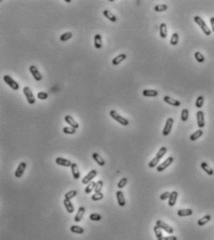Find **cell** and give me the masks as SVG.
<instances>
[{"mask_svg":"<svg viewBox=\"0 0 214 240\" xmlns=\"http://www.w3.org/2000/svg\"><path fill=\"white\" fill-rule=\"evenodd\" d=\"M194 21H195V23H197L198 26L200 27L202 32L204 33L206 35H210V34H211V31H210V29L208 27V25L206 24L205 21L202 20V18H200L199 16H195L194 17Z\"/></svg>","mask_w":214,"mask_h":240,"instance_id":"6da1fadb","label":"cell"},{"mask_svg":"<svg viewBox=\"0 0 214 240\" xmlns=\"http://www.w3.org/2000/svg\"><path fill=\"white\" fill-rule=\"evenodd\" d=\"M110 115H111V117H113L117 122L120 123L122 126H128L129 124V122L128 119L125 118V117H123V116H121L119 114H117V113L115 112V110L110 111Z\"/></svg>","mask_w":214,"mask_h":240,"instance_id":"7a4b0ae2","label":"cell"},{"mask_svg":"<svg viewBox=\"0 0 214 240\" xmlns=\"http://www.w3.org/2000/svg\"><path fill=\"white\" fill-rule=\"evenodd\" d=\"M3 80H4V82L6 83V84L9 85L12 89H14V90L19 89V84H18V83L11 77V76L6 75L3 76Z\"/></svg>","mask_w":214,"mask_h":240,"instance_id":"3957f363","label":"cell"},{"mask_svg":"<svg viewBox=\"0 0 214 240\" xmlns=\"http://www.w3.org/2000/svg\"><path fill=\"white\" fill-rule=\"evenodd\" d=\"M23 93H24L25 98H26V100H27L29 104H34L35 103V96H34V94H33L32 90H31L30 88H29V87H24V88H23Z\"/></svg>","mask_w":214,"mask_h":240,"instance_id":"277c9868","label":"cell"},{"mask_svg":"<svg viewBox=\"0 0 214 240\" xmlns=\"http://www.w3.org/2000/svg\"><path fill=\"white\" fill-rule=\"evenodd\" d=\"M174 161V158L172 157V156H169V157H168L164 162L162 163V164H160L159 166L157 167V170L158 172H161L163 171V170H165L168 167H169L170 165L172 164V162Z\"/></svg>","mask_w":214,"mask_h":240,"instance_id":"5b68a950","label":"cell"},{"mask_svg":"<svg viewBox=\"0 0 214 240\" xmlns=\"http://www.w3.org/2000/svg\"><path fill=\"white\" fill-rule=\"evenodd\" d=\"M173 122H174V120L171 117H169V118L167 119L165 127H164V129H163V132H162L163 136L167 137L170 133V131H171V129H172V126H173Z\"/></svg>","mask_w":214,"mask_h":240,"instance_id":"8992f818","label":"cell"},{"mask_svg":"<svg viewBox=\"0 0 214 240\" xmlns=\"http://www.w3.org/2000/svg\"><path fill=\"white\" fill-rule=\"evenodd\" d=\"M97 176V170L95 169H92V170H90V171L87 174V175L83 178V180H82V183L83 184H89V183H91L92 180L94 179Z\"/></svg>","mask_w":214,"mask_h":240,"instance_id":"52a82bcc","label":"cell"},{"mask_svg":"<svg viewBox=\"0 0 214 240\" xmlns=\"http://www.w3.org/2000/svg\"><path fill=\"white\" fill-rule=\"evenodd\" d=\"M155 225H157V226L159 228H161L162 230L166 231L168 234H173V228L171 226H169V225H168L167 223H165L163 221H160V220L157 221V224Z\"/></svg>","mask_w":214,"mask_h":240,"instance_id":"ba28073f","label":"cell"},{"mask_svg":"<svg viewBox=\"0 0 214 240\" xmlns=\"http://www.w3.org/2000/svg\"><path fill=\"white\" fill-rule=\"evenodd\" d=\"M29 71H30V73L32 74L33 77L37 80V81H40V80L42 79L41 74L39 73V71L37 70V68L35 67V65H31V66L29 67Z\"/></svg>","mask_w":214,"mask_h":240,"instance_id":"9c48e42d","label":"cell"},{"mask_svg":"<svg viewBox=\"0 0 214 240\" xmlns=\"http://www.w3.org/2000/svg\"><path fill=\"white\" fill-rule=\"evenodd\" d=\"M197 121L199 129H203L205 127V119H204V113L199 110L197 113Z\"/></svg>","mask_w":214,"mask_h":240,"instance_id":"30bf717a","label":"cell"},{"mask_svg":"<svg viewBox=\"0 0 214 240\" xmlns=\"http://www.w3.org/2000/svg\"><path fill=\"white\" fill-rule=\"evenodd\" d=\"M55 162H56L57 165L63 166V167H71L72 164H73V163H72L69 159L63 158V157H60V156L55 159Z\"/></svg>","mask_w":214,"mask_h":240,"instance_id":"8fae6325","label":"cell"},{"mask_svg":"<svg viewBox=\"0 0 214 240\" xmlns=\"http://www.w3.org/2000/svg\"><path fill=\"white\" fill-rule=\"evenodd\" d=\"M64 120H65V122H66L69 126L72 127V128H74L75 129H77L79 128L78 123L75 121V120L73 117H72L71 115H65L64 116Z\"/></svg>","mask_w":214,"mask_h":240,"instance_id":"7c38bea8","label":"cell"},{"mask_svg":"<svg viewBox=\"0 0 214 240\" xmlns=\"http://www.w3.org/2000/svg\"><path fill=\"white\" fill-rule=\"evenodd\" d=\"M25 169H26V163L25 162L20 163V165L18 166V168H17L16 171H15V177L16 178H21L23 175Z\"/></svg>","mask_w":214,"mask_h":240,"instance_id":"4fadbf2b","label":"cell"},{"mask_svg":"<svg viewBox=\"0 0 214 240\" xmlns=\"http://www.w3.org/2000/svg\"><path fill=\"white\" fill-rule=\"evenodd\" d=\"M85 208L84 207H80V208L78 209L77 210V213L75 214V216L74 218V221L75 223H79V221H81V220L83 219V216H84L85 214Z\"/></svg>","mask_w":214,"mask_h":240,"instance_id":"5bb4252c","label":"cell"},{"mask_svg":"<svg viewBox=\"0 0 214 240\" xmlns=\"http://www.w3.org/2000/svg\"><path fill=\"white\" fill-rule=\"evenodd\" d=\"M117 199L118 205L120 207H124L126 205V199H125L124 194H123L122 191L119 190V191L117 192Z\"/></svg>","mask_w":214,"mask_h":240,"instance_id":"9a60e30c","label":"cell"},{"mask_svg":"<svg viewBox=\"0 0 214 240\" xmlns=\"http://www.w3.org/2000/svg\"><path fill=\"white\" fill-rule=\"evenodd\" d=\"M163 100H164L165 103H169L170 105H172V106H175V107H178V106H180L181 105V103L178 100H174L172 99V98H170L169 96H165L164 98H163Z\"/></svg>","mask_w":214,"mask_h":240,"instance_id":"2e32d148","label":"cell"},{"mask_svg":"<svg viewBox=\"0 0 214 240\" xmlns=\"http://www.w3.org/2000/svg\"><path fill=\"white\" fill-rule=\"evenodd\" d=\"M92 158L94 159V161H95L99 166L103 167L105 165L104 159L101 157V156L99 154H98V153H93V154H92Z\"/></svg>","mask_w":214,"mask_h":240,"instance_id":"e0dca14e","label":"cell"},{"mask_svg":"<svg viewBox=\"0 0 214 240\" xmlns=\"http://www.w3.org/2000/svg\"><path fill=\"white\" fill-rule=\"evenodd\" d=\"M71 170H72V174H73L74 179L78 180L79 178H80V172H79L78 167H77V164H75V163H73V164H72V166H71Z\"/></svg>","mask_w":214,"mask_h":240,"instance_id":"ac0fdd59","label":"cell"},{"mask_svg":"<svg viewBox=\"0 0 214 240\" xmlns=\"http://www.w3.org/2000/svg\"><path fill=\"white\" fill-rule=\"evenodd\" d=\"M177 198H178V192L173 191L172 193H170V195H169V206L173 207L174 205H175L176 201H177Z\"/></svg>","mask_w":214,"mask_h":240,"instance_id":"d6986e66","label":"cell"},{"mask_svg":"<svg viewBox=\"0 0 214 240\" xmlns=\"http://www.w3.org/2000/svg\"><path fill=\"white\" fill-rule=\"evenodd\" d=\"M63 205L65 207V209L69 212V213H73L75 211V208H74V205L72 204L71 200H68V199H63Z\"/></svg>","mask_w":214,"mask_h":240,"instance_id":"ffe728a7","label":"cell"},{"mask_svg":"<svg viewBox=\"0 0 214 240\" xmlns=\"http://www.w3.org/2000/svg\"><path fill=\"white\" fill-rule=\"evenodd\" d=\"M94 46H95V48L97 49H101V47H103V41H101V35L97 34L94 36Z\"/></svg>","mask_w":214,"mask_h":240,"instance_id":"44dd1931","label":"cell"},{"mask_svg":"<svg viewBox=\"0 0 214 240\" xmlns=\"http://www.w3.org/2000/svg\"><path fill=\"white\" fill-rule=\"evenodd\" d=\"M126 58H127V55L125 53H122L120 54V55H117V57L115 58V59H113V61H112V63H113V65H118L120 63H122L123 61L126 60Z\"/></svg>","mask_w":214,"mask_h":240,"instance_id":"7402d4cb","label":"cell"},{"mask_svg":"<svg viewBox=\"0 0 214 240\" xmlns=\"http://www.w3.org/2000/svg\"><path fill=\"white\" fill-rule=\"evenodd\" d=\"M178 216L180 217H186V216H190L193 214V210L190 209H179L178 210Z\"/></svg>","mask_w":214,"mask_h":240,"instance_id":"603a6c76","label":"cell"},{"mask_svg":"<svg viewBox=\"0 0 214 240\" xmlns=\"http://www.w3.org/2000/svg\"><path fill=\"white\" fill-rule=\"evenodd\" d=\"M159 34H160L161 38H166L167 35H168V29H167V25L166 23H161L160 26H159Z\"/></svg>","mask_w":214,"mask_h":240,"instance_id":"cb8c5ba5","label":"cell"},{"mask_svg":"<svg viewBox=\"0 0 214 240\" xmlns=\"http://www.w3.org/2000/svg\"><path fill=\"white\" fill-rule=\"evenodd\" d=\"M200 167H201V169L204 170V171L207 173V174H209V175H210V176H212L213 174H214V171H213V169L210 168V167L207 164L206 162H202L201 163V165H200Z\"/></svg>","mask_w":214,"mask_h":240,"instance_id":"d4e9b609","label":"cell"},{"mask_svg":"<svg viewBox=\"0 0 214 240\" xmlns=\"http://www.w3.org/2000/svg\"><path fill=\"white\" fill-rule=\"evenodd\" d=\"M103 15L105 16V18H107V19L109 20L110 21H113V23H115V21H117V18L115 17L111 11H109V10L105 9V10H103Z\"/></svg>","mask_w":214,"mask_h":240,"instance_id":"484cf974","label":"cell"},{"mask_svg":"<svg viewBox=\"0 0 214 240\" xmlns=\"http://www.w3.org/2000/svg\"><path fill=\"white\" fill-rule=\"evenodd\" d=\"M143 95L144 97H155L158 95L157 90L155 89H144L143 91Z\"/></svg>","mask_w":214,"mask_h":240,"instance_id":"4316f807","label":"cell"},{"mask_svg":"<svg viewBox=\"0 0 214 240\" xmlns=\"http://www.w3.org/2000/svg\"><path fill=\"white\" fill-rule=\"evenodd\" d=\"M210 220H211V216L206 215V216H204L203 218H201V219H199L197 221V225L198 226H204V225L208 223Z\"/></svg>","mask_w":214,"mask_h":240,"instance_id":"83f0119b","label":"cell"},{"mask_svg":"<svg viewBox=\"0 0 214 240\" xmlns=\"http://www.w3.org/2000/svg\"><path fill=\"white\" fill-rule=\"evenodd\" d=\"M70 230L72 233H74V234H77V235H81L84 233V229L82 227L78 226V225H72L70 227Z\"/></svg>","mask_w":214,"mask_h":240,"instance_id":"f1b7e54d","label":"cell"},{"mask_svg":"<svg viewBox=\"0 0 214 240\" xmlns=\"http://www.w3.org/2000/svg\"><path fill=\"white\" fill-rule=\"evenodd\" d=\"M202 135H203V130H202V129H197V131H195L193 134H191L190 140H191V141H197V140L199 139V138H200Z\"/></svg>","mask_w":214,"mask_h":240,"instance_id":"f546056e","label":"cell"},{"mask_svg":"<svg viewBox=\"0 0 214 240\" xmlns=\"http://www.w3.org/2000/svg\"><path fill=\"white\" fill-rule=\"evenodd\" d=\"M166 153H167V148H166L165 146H163V147H161V148L158 150L157 154V155L155 156V158H157L158 160H160V159L163 157V156L165 155Z\"/></svg>","mask_w":214,"mask_h":240,"instance_id":"4dcf8cb0","label":"cell"},{"mask_svg":"<svg viewBox=\"0 0 214 240\" xmlns=\"http://www.w3.org/2000/svg\"><path fill=\"white\" fill-rule=\"evenodd\" d=\"M72 36H73V34H72L71 32H66V33H64V34H63L61 35L60 40L63 42H65V41H67V40L71 39Z\"/></svg>","mask_w":214,"mask_h":240,"instance_id":"1f68e13d","label":"cell"},{"mask_svg":"<svg viewBox=\"0 0 214 240\" xmlns=\"http://www.w3.org/2000/svg\"><path fill=\"white\" fill-rule=\"evenodd\" d=\"M77 195V191H75V190H71V191L67 192L66 194L64 195V198L68 199V200H71V199H73Z\"/></svg>","mask_w":214,"mask_h":240,"instance_id":"d6a6232c","label":"cell"},{"mask_svg":"<svg viewBox=\"0 0 214 240\" xmlns=\"http://www.w3.org/2000/svg\"><path fill=\"white\" fill-rule=\"evenodd\" d=\"M188 117H189V111H188V109L184 108L182 110V115H181V119H182V121L185 122L188 120Z\"/></svg>","mask_w":214,"mask_h":240,"instance_id":"836d02e7","label":"cell"},{"mask_svg":"<svg viewBox=\"0 0 214 240\" xmlns=\"http://www.w3.org/2000/svg\"><path fill=\"white\" fill-rule=\"evenodd\" d=\"M179 42V35L178 33H174L171 35V38H170V44L172 46H176Z\"/></svg>","mask_w":214,"mask_h":240,"instance_id":"e575fe53","label":"cell"},{"mask_svg":"<svg viewBox=\"0 0 214 240\" xmlns=\"http://www.w3.org/2000/svg\"><path fill=\"white\" fill-rule=\"evenodd\" d=\"M167 9H168V6L166 4H160L155 7V11L157 12H163V11H166Z\"/></svg>","mask_w":214,"mask_h":240,"instance_id":"d590c367","label":"cell"},{"mask_svg":"<svg viewBox=\"0 0 214 240\" xmlns=\"http://www.w3.org/2000/svg\"><path fill=\"white\" fill-rule=\"evenodd\" d=\"M95 185H96L95 181H91V183H89L88 184V186L85 188V193H86V194H90L91 191L94 190V188H95Z\"/></svg>","mask_w":214,"mask_h":240,"instance_id":"8d00e7d4","label":"cell"},{"mask_svg":"<svg viewBox=\"0 0 214 240\" xmlns=\"http://www.w3.org/2000/svg\"><path fill=\"white\" fill-rule=\"evenodd\" d=\"M154 232H155V236H157V239H160L163 237V234H162V229L161 228H159L157 225H155V226L154 227Z\"/></svg>","mask_w":214,"mask_h":240,"instance_id":"74e56055","label":"cell"},{"mask_svg":"<svg viewBox=\"0 0 214 240\" xmlns=\"http://www.w3.org/2000/svg\"><path fill=\"white\" fill-rule=\"evenodd\" d=\"M195 60L197 61V63H204V61H205L204 55L199 51H197L195 53Z\"/></svg>","mask_w":214,"mask_h":240,"instance_id":"f35d334b","label":"cell"},{"mask_svg":"<svg viewBox=\"0 0 214 240\" xmlns=\"http://www.w3.org/2000/svg\"><path fill=\"white\" fill-rule=\"evenodd\" d=\"M203 104H204V97L198 96L197 99V101H195V106H197V108L200 109V108H202Z\"/></svg>","mask_w":214,"mask_h":240,"instance_id":"ab89813d","label":"cell"},{"mask_svg":"<svg viewBox=\"0 0 214 240\" xmlns=\"http://www.w3.org/2000/svg\"><path fill=\"white\" fill-rule=\"evenodd\" d=\"M75 129L74 128H72V127H65V128H63V133L65 134H68V135H72V134H75Z\"/></svg>","mask_w":214,"mask_h":240,"instance_id":"60d3db41","label":"cell"},{"mask_svg":"<svg viewBox=\"0 0 214 240\" xmlns=\"http://www.w3.org/2000/svg\"><path fill=\"white\" fill-rule=\"evenodd\" d=\"M103 198V194L101 192L100 193H95L92 196H91V199L93 201H99V200H101Z\"/></svg>","mask_w":214,"mask_h":240,"instance_id":"b9f144b4","label":"cell"},{"mask_svg":"<svg viewBox=\"0 0 214 240\" xmlns=\"http://www.w3.org/2000/svg\"><path fill=\"white\" fill-rule=\"evenodd\" d=\"M103 181H98L97 183H96L95 188H94V191H95V193H100L101 190V188H103Z\"/></svg>","mask_w":214,"mask_h":240,"instance_id":"7bdbcfd3","label":"cell"},{"mask_svg":"<svg viewBox=\"0 0 214 240\" xmlns=\"http://www.w3.org/2000/svg\"><path fill=\"white\" fill-rule=\"evenodd\" d=\"M128 183V179L127 178H122V179L118 181V183H117V187L119 189H122V188H124L126 186V184Z\"/></svg>","mask_w":214,"mask_h":240,"instance_id":"ee69618b","label":"cell"},{"mask_svg":"<svg viewBox=\"0 0 214 240\" xmlns=\"http://www.w3.org/2000/svg\"><path fill=\"white\" fill-rule=\"evenodd\" d=\"M89 219L91 220V221H99L101 220V216L100 215V214H98V213H92V214H90V215H89Z\"/></svg>","mask_w":214,"mask_h":240,"instance_id":"f6af8a7d","label":"cell"},{"mask_svg":"<svg viewBox=\"0 0 214 240\" xmlns=\"http://www.w3.org/2000/svg\"><path fill=\"white\" fill-rule=\"evenodd\" d=\"M48 97H49V94L45 91H40L37 93V98L39 100H46L48 99Z\"/></svg>","mask_w":214,"mask_h":240,"instance_id":"bcb514c9","label":"cell"},{"mask_svg":"<svg viewBox=\"0 0 214 240\" xmlns=\"http://www.w3.org/2000/svg\"><path fill=\"white\" fill-rule=\"evenodd\" d=\"M169 195H170L169 192H165V193H163V194L160 195V199L161 200H166V199L169 198Z\"/></svg>","mask_w":214,"mask_h":240,"instance_id":"7dc6e473","label":"cell"},{"mask_svg":"<svg viewBox=\"0 0 214 240\" xmlns=\"http://www.w3.org/2000/svg\"><path fill=\"white\" fill-rule=\"evenodd\" d=\"M157 240H178V238L176 237V236H174V235H170V236H166V237L163 236L162 238L157 239Z\"/></svg>","mask_w":214,"mask_h":240,"instance_id":"c3c4849f","label":"cell"},{"mask_svg":"<svg viewBox=\"0 0 214 240\" xmlns=\"http://www.w3.org/2000/svg\"><path fill=\"white\" fill-rule=\"evenodd\" d=\"M210 24H211V30L213 31V33H214V17H211L210 18Z\"/></svg>","mask_w":214,"mask_h":240,"instance_id":"681fc988","label":"cell"}]
</instances>
